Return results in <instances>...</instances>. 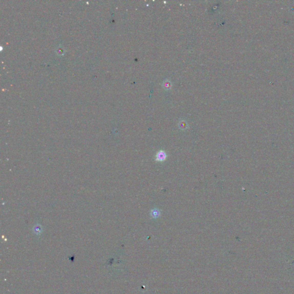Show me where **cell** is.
Here are the masks:
<instances>
[{
    "instance_id": "2",
    "label": "cell",
    "mask_w": 294,
    "mask_h": 294,
    "mask_svg": "<svg viewBox=\"0 0 294 294\" xmlns=\"http://www.w3.org/2000/svg\"><path fill=\"white\" fill-rule=\"evenodd\" d=\"M159 214H160L158 210H153L152 211V213H151V214L152 215L153 217H155H155H158L159 216Z\"/></svg>"
},
{
    "instance_id": "1",
    "label": "cell",
    "mask_w": 294,
    "mask_h": 294,
    "mask_svg": "<svg viewBox=\"0 0 294 294\" xmlns=\"http://www.w3.org/2000/svg\"><path fill=\"white\" fill-rule=\"evenodd\" d=\"M166 158V155L163 151H160L157 155H156V159L159 161H163Z\"/></svg>"
}]
</instances>
